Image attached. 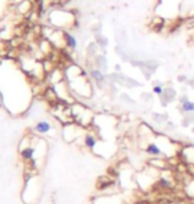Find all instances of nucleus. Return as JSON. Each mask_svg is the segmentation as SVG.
I'll return each instance as SVG.
<instances>
[{"instance_id":"1","label":"nucleus","mask_w":194,"mask_h":204,"mask_svg":"<svg viewBox=\"0 0 194 204\" xmlns=\"http://www.w3.org/2000/svg\"><path fill=\"white\" fill-rule=\"evenodd\" d=\"M145 152L148 154L149 156H154V158H158V156L164 155V151L161 149L160 145L156 144V143H149L148 145H146V148H145Z\"/></svg>"},{"instance_id":"2","label":"nucleus","mask_w":194,"mask_h":204,"mask_svg":"<svg viewBox=\"0 0 194 204\" xmlns=\"http://www.w3.org/2000/svg\"><path fill=\"white\" fill-rule=\"evenodd\" d=\"M51 130V126L48 121H39L36 124V131L40 132V134H47Z\"/></svg>"},{"instance_id":"3","label":"nucleus","mask_w":194,"mask_h":204,"mask_svg":"<svg viewBox=\"0 0 194 204\" xmlns=\"http://www.w3.org/2000/svg\"><path fill=\"white\" fill-rule=\"evenodd\" d=\"M65 41H67V45L69 48H76L77 41L74 39V36H72L70 34H65Z\"/></svg>"},{"instance_id":"4","label":"nucleus","mask_w":194,"mask_h":204,"mask_svg":"<svg viewBox=\"0 0 194 204\" xmlns=\"http://www.w3.org/2000/svg\"><path fill=\"white\" fill-rule=\"evenodd\" d=\"M182 110L185 112H194V103L185 99V100L182 102Z\"/></svg>"},{"instance_id":"5","label":"nucleus","mask_w":194,"mask_h":204,"mask_svg":"<svg viewBox=\"0 0 194 204\" xmlns=\"http://www.w3.org/2000/svg\"><path fill=\"white\" fill-rule=\"evenodd\" d=\"M85 145H87L88 148H93V147L96 145V139H94L93 136H91V135L85 136Z\"/></svg>"},{"instance_id":"6","label":"nucleus","mask_w":194,"mask_h":204,"mask_svg":"<svg viewBox=\"0 0 194 204\" xmlns=\"http://www.w3.org/2000/svg\"><path fill=\"white\" fill-rule=\"evenodd\" d=\"M34 155V148H24L21 151V158L23 159H31Z\"/></svg>"},{"instance_id":"7","label":"nucleus","mask_w":194,"mask_h":204,"mask_svg":"<svg viewBox=\"0 0 194 204\" xmlns=\"http://www.w3.org/2000/svg\"><path fill=\"white\" fill-rule=\"evenodd\" d=\"M92 75H93V78H94V79H96V80H98V82H101V80L104 79L102 74L100 72V71H93V72H92Z\"/></svg>"},{"instance_id":"8","label":"nucleus","mask_w":194,"mask_h":204,"mask_svg":"<svg viewBox=\"0 0 194 204\" xmlns=\"http://www.w3.org/2000/svg\"><path fill=\"white\" fill-rule=\"evenodd\" d=\"M153 92H154L156 95H162L164 88L161 87V85H156V87H153Z\"/></svg>"}]
</instances>
